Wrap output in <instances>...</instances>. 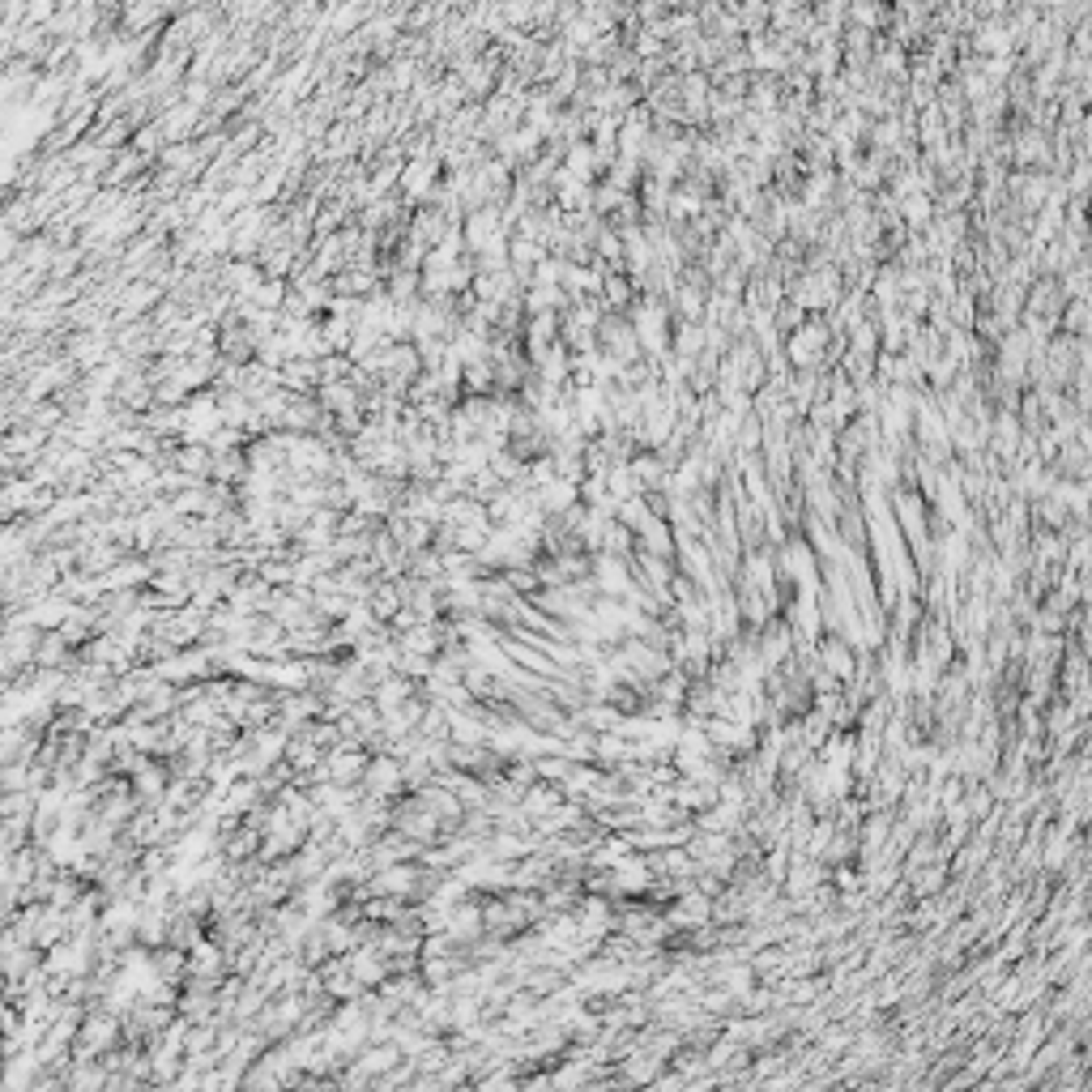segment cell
<instances>
[{"mask_svg": "<svg viewBox=\"0 0 1092 1092\" xmlns=\"http://www.w3.org/2000/svg\"><path fill=\"white\" fill-rule=\"evenodd\" d=\"M560 806V790L555 785H546V781H533L525 798H521V811L530 815V820H542V815H551Z\"/></svg>", "mask_w": 1092, "mask_h": 1092, "instance_id": "cell-1", "label": "cell"}]
</instances>
